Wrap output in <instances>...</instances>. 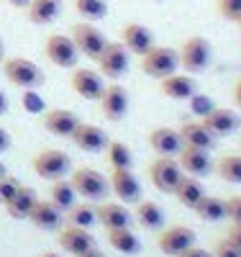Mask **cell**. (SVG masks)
Instances as JSON below:
<instances>
[{"label": "cell", "mask_w": 241, "mask_h": 257, "mask_svg": "<svg viewBox=\"0 0 241 257\" xmlns=\"http://www.w3.org/2000/svg\"><path fill=\"white\" fill-rule=\"evenodd\" d=\"M3 75L11 85L21 90H36L44 85V72L41 67L29 59V57H11V59H3Z\"/></svg>", "instance_id": "6da1fadb"}, {"label": "cell", "mask_w": 241, "mask_h": 257, "mask_svg": "<svg viewBox=\"0 0 241 257\" xmlns=\"http://www.w3.org/2000/svg\"><path fill=\"white\" fill-rule=\"evenodd\" d=\"M70 183L75 193L82 196L85 201H103L108 196V190H111V183L105 180V175L93 167H77L70 175Z\"/></svg>", "instance_id": "7a4b0ae2"}, {"label": "cell", "mask_w": 241, "mask_h": 257, "mask_svg": "<svg viewBox=\"0 0 241 257\" xmlns=\"http://www.w3.org/2000/svg\"><path fill=\"white\" fill-rule=\"evenodd\" d=\"M180 70V57L174 49L169 47H151L146 54H141V72L146 77H154V80H162L172 72Z\"/></svg>", "instance_id": "3957f363"}, {"label": "cell", "mask_w": 241, "mask_h": 257, "mask_svg": "<svg viewBox=\"0 0 241 257\" xmlns=\"http://www.w3.org/2000/svg\"><path fill=\"white\" fill-rule=\"evenodd\" d=\"M72 170V160L70 155H64L62 149H41L34 157V173L44 180H62L67 178Z\"/></svg>", "instance_id": "277c9868"}, {"label": "cell", "mask_w": 241, "mask_h": 257, "mask_svg": "<svg viewBox=\"0 0 241 257\" xmlns=\"http://www.w3.org/2000/svg\"><path fill=\"white\" fill-rule=\"evenodd\" d=\"M44 54L52 64L64 70H75L77 62H80V49L75 47L72 36H64V34H52L44 44Z\"/></svg>", "instance_id": "5b68a950"}, {"label": "cell", "mask_w": 241, "mask_h": 257, "mask_svg": "<svg viewBox=\"0 0 241 257\" xmlns=\"http://www.w3.org/2000/svg\"><path fill=\"white\" fill-rule=\"evenodd\" d=\"M177 57H180V67L187 70L190 75L203 72L208 67V62H210V44H208V39H203V36L185 39L180 52H177Z\"/></svg>", "instance_id": "8992f818"}, {"label": "cell", "mask_w": 241, "mask_h": 257, "mask_svg": "<svg viewBox=\"0 0 241 257\" xmlns=\"http://www.w3.org/2000/svg\"><path fill=\"white\" fill-rule=\"evenodd\" d=\"M182 167L177 162V157H157L149 167V180L157 190L162 193H174L177 183L182 180Z\"/></svg>", "instance_id": "52a82bcc"}, {"label": "cell", "mask_w": 241, "mask_h": 257, "mask_svg": "<svg viewBox=\"0 0 241 257\" xmlns=\"http://www.w3.org/2000/svg\"><path fill=\"white\" fill-rule=\"evenodd\" d=\"M72 41H75V47L80 49V57H87V59H98L108 44V39L103 36L100 29H95L93 24H87V21H82V24H75L72 26Z\"/></svg>", "instance_id": "ba28073f"}, {"label": "cell", "mask_w": 241, "mask_h": 257, "mask_svg": "<svg viewBox=\"0 0 241 257\" xmlns=\"http://www.w3.org/2000/svg\"><path fill=\"white\" fill-rule=\"evenodd\" d=\"M98 62V70L100 75H105L108 80L118 82L126 72H128V52L121 41H108L103 54L95 59Z\"/></svg>", "instance_id": "9c48e42d"}, {"label": "cell", "mask_w": 241, "mask_h": 257, "mask_svg": "<svg viewBox=\"0 0 241 257\" xmlns=\"http://www.w3.org/2000/svg\"><path fill=\"white\" fill-rule=\"evenodd\" d=\"M195 244V231L190 226L182 224H174L167 229H159V237H157V247L162 254L167 257H177L180 252H185L187 247Z\"/></svg>", "instance_id": "30bf717a"}, {"label": "cell", "mask_w": 241, "mask_h": 257, "mask_svg": "<svg viewBox=\"0 0 241 257\" xmlns=\"http://www.w3.org/2000/svg\"><path fill=\"white\" fill-rule=\"evenodd\" d=\"M98 103H100V113L105 116V121H111V123L123 121L126 113H128V93L118 82L105 85V90H103Z\"/></svg>", "instance_id": "8fae6325"}, {"label": "cell", "mask_w": 241, "mask_h": 257, "mask_svg": "<svg viewBox=\"0 0 241 257\" xmlns=\"http://www.w3.org/2000/svg\"><path fill=\"white\" fill-rule=\"evenodd\" d=\"M70 139H72V144H75L77 149H82V152H87V155L105 152L108 142H111L100 126H95V123H82V121H80V126L75 128V134H72Z\"/></svg>", "instance_id": "7c38bea8"}, {"label": "cell", "mask_w": 241, "mask_h": 257, "mask_svg": "<svg viewBox=\"0 0 241 257\" xmlns=\"http://www.w3.org/2000/svg\"><path fill=\"white\" fill-rule=\"evenodd\" d=\"M108 183H111V190L116 193V198L123 201L126 206L141 201V183L131 170H111Z\"/></svg>", "instance_id": "4fadbf2b"}, {"label": "cell", "mask_w": 241, "mask_h": 257, "mask_svg": "<svg viewBox=\"0 0 241 257\" xmlns=\"http://www.w3.org/2000/svg\"><path fill=\"white\" fill-rule=\"evenodd\" d=\"M57 239H59V247L67 252V254H72V257H80V254H85L87 249L95 247L93 234L87 231V229H82V226H72V224L62 226Z\"/></svg>", "instance_id": "5bb4252c"}, {"label": "cell", "mask_w": 241, "mask_h": 257, "mask_svg": "<svg viewBox=\"0 0 241 257\" xmlns=\"http://www.w3.org/2000/svg\"><path fill=\"white\" fill-rule=\"evenodd\" d=\"M121 44L126 47V52H134V54H146L151 47H154V34H151L144 24H126L121 29Z\"/></svg>", "instance_id": "9a60e30c"}, {"label": "cell", "mask_w": 241, "mask_h": 257, "mask_svg": "<svg viewBox=\"0 0 241 257\" xmlns=\"http://www.w3.org/2000/svg\"><path fill=\"white\" fill-rule=\"evenodd\" d=\"M41 121H44V128H47L49 134L64 137V139H70L75 134V128L80 126V118L72 111H64V108H49V111H44Z\"/></svg>", "instance_id": "2e32d148"}, {"label": "cell", "mask_w": 241, "mask_h": 257, "mask_svg": "<svg viewBox=\"0 0 241 257\" xmlns=\"http://www.w3.org/2000/svg\"><path fill=\"white\" fill-rule=\"evenodd\" d=\"M200 123L208 128L213 137H228V134L238 132L241 118H238L233 111H228V108H210V111L200 118Z\"/></svg>", "instance_id": "e0dca14e"}, {"label": "cell", "mask_w": 241, "mask_h": 257, "mask_svg": "<svg viewBox=\"0 0 241 257\" xmlns=\"http://www.w3.org/2000/svg\"><path fill=\"white\" fill-rule=\"evenodd\" d=\"M177 162L182 167V173L192 175V178H205L213 170L210 155L205 152V149H195V147H182L180 155H177Z\"/></svg>", "instance_id": "ac0fdd59"}, {"label": "cell", "mask_w": 241, "mask_h": 257, "mask_svg": "<svg viewBox=\"0 0 241 257\" xmlns=\"http://www.w3.org/2000/svg\"><path fill=\"white\" fill-rule=\"evenodd\" d=\"M72 90L85 100H100V95L105 90L103 75L95 70H75L72 72Z\"/></svg>", "instance_id": "d6986e66"}, {"label": "cell", "mask_w": 241, "mask_h": 257, "mask_svg": "<svg viewBox=\"0 0 241 257\" xmlns=\"http://www.w3.org/2000/svg\"><path fill=\"white\" fill-rule=\"evenodd\" d=\"M149 144L159 157H177L180 149H182L180 132L177 128H169V126H157L154 132L149 134Z\"/></svg>", "instance_id": "ffe728a7"}, {"label": "cell", "mask_w": 241, "mask_h": 257, "mask_svg": "<svg viewBox=\"0 0 241 257\" xmlns=\"http://www.w3.org/2000/svg\"><path fill=\"white\" fill-rule=\"evenodd\" d=\"M159 90L164 98H172V100H187L195 95V90H198V85H195V80L190 75H182V72H172L167 77L159 80Z\"/></svg>", "instance_id": "44dd1931"}, {"label": "cell", "mask_w": 241, "mask_h": 257, "mask_svg": "<svg viewBox=\"0 0 241 257\" xmlns=\"http://www.w3.org/2000/svg\"><path fill=\"white\" fill-rule=\"evenodd\" d=\"M62 219H64V211L57 208L52 201H41V198L36 201L31 216H29V221H31L36 229H41V231H54V229H59V226H62Z\"/></svg>", "instance_id": "7402d4cb"}, {"label": "cell", "mask_w": 241, "mask_h": 257, "mask_svg": "<svg viewBox=\"0 0 241 257\" xmlns=\"http://www.w3.org/2000/svg\"><path fill=\"white\" fill-rule=\"evenodd\" d=\"M180 139H182V147H195V149H205V152H210V149L215 147V137L208 132V128L200 123V121H185L180 128Z\"/></svg>", "instance_id": "603a6c76"}, {"label": "cell", "mask_w": 241, "mask_h": 257, "mask_svg": "<svg viewBox=\"0 0 241 257\" xmlns=\"http://www.w3.org/2000/svg\"><path fill=\"white\" fill-rule=\"evenodd\" d=\"M36 201H39L36 190H34L31 185H21V190L6 203V211H8V216L16 219V221H24V219L29 221L31 211H34V206H36Z\"/></svg>", "instance_id": "cb8c5ba5"}, {"label": "cell", "mask_w": 241, "mask_h": 257, "mask_svg": "<svg viewBox=\"0 0 241 257\" xmlns=\"http://www.w3.org/2000/svg\"><path fill=\"white\" fill-rule=\"evenodd\" d=\"M62 16V0H31L26 8V18L36 26H49Z\"/></svg>", "instance_id": "d4e9b609"}, {"label": "cell", "mask_w": 241, "mask_h": 257, "mask_svg": "<svg viewBox=\"0 0 241 257\" xmlns=\"http://www.w3.org/2000/svg\"><path fill=\"white\" fill-rule=\"evenodd\" d=\"M98 213V224H103L105 229H118V226H131V213L123 203H111L103 201L95 206Z\"/></svg>", "instance_id": "484cf974"}, {"label": "cell", "mask_w": 241, "mask_h": 257, "mask_svg": "<svg viewBox=\"0 0 241 257\" xmlns=\"http://www.w3.org/2000/svg\"><path fill=\"white\" fill-rule=\"evenodd\" d=\"M108 234V244H111L116 252H121V254H139V249H141V242H139V237L134 234V229L131 226H118V229H105Z\"/></svg>", "instance_id": "4316f807"}, {"label": "cell", "mask_w": 241, "mask_h": 257, "mask_svg": "<svg viewBox=\"0 0 241 257\" xmlns=\"http://www.w3.org/2000/svg\"><path fill=\"white\" fill-rule=\"evenodd\" d=\"M172 196L180 201V206H185V208H195V206H198V201L205 196V190H203V185H200L198 178L182 175V180L177 183V188H174Z\"/></svg>", "instance_id": "83f0119b"}, {"label": "cell", "mask_w": 241, "mask_h": 257, "mask_svg": "<svg viewBox=\"0 0 241 257\" xmlns=\"http://www.w3.org/2000/svg\"><path fill=\"white\" fill-rule=\"evenodd\" d=\"M134 216H136V221H139L144 229H149V231H159V229L164 226V211H162V206L154 203V201H139Z\"/></svg>", "instance_id": "f1b7e54d"}, {"label": "cell", "mask_w": 241, "mask_h": 257, "mask_svg": "<svg viewBox=\"0 0 241 257\" xmlns=\"http://www.w3.org/2000/svg\"><path fill=\"white\" fill-rule=\"evenodd\" d=\"M192 211H195V216H198L200 221H221V219H226V201L205 193Z\"/></svg>", "instance_id": "f546056e"}, {"label": "cell", "mask_w": 241, "mask_h": 257, "mask_svg": "<svg viewBox=\"0 0 241 257\" xmlns=\"http://www.w3.org/2000/svg\"><path fill=\"white\" fill-rule=\"evenodd\" d=\"M105 160L111 165V170H131L134 167V152L123 142H108L105 147Z\"/></svg>", "instance_id": "4dcf8cb0"}, {"label": "cell", "mask_w": 241, "mask_h": 257, "mask_svg": "<svg viewBox=\"0 0 241 257\" xmlns=\"http://www.w3.org/2000/svg\"><path fill=\"white\" fill-rule=\"evenodd\" d=\"M49 201L57 206V208H62L64 213H67L72 206H75V201H77V193H75V188H72V183L70 180H54L52 183V190H49Z\"/></svg>", "instance_id": "1f68e13d"}, {"label": "cell", "mask_w": 241, "mask_h": 257, "mask_svg": "<svg viewBox=\"0 0 241 257\" xmlns=\"http://www.w3.org/2000/svg\"><path fill=\"white\" fill-rule=\"evenodd\" d=\"M75 11L82 21L95 24L108 16V0H75Z\"/></svg>", "instance_id": "d6a6232c"}, {"label": "cell", "mask_w": 241, "mask_h": 257, "mask_svg": "<svg viewBox=\"0 0 241 257\" xmlns=\"http://www.w3.org/2000/svg\"><path fill=\"white\" fill-rule=\"evenodd\" d=\"M215 173L221 175V180L241 185V155H226L218 160L215 165Z\"/></svg>", "instance_id": "836d02e7"}, {"label": "cell", "mask_w": 241, "mask_h": 257, "mask_svg": "<svg viewBox=\"0 0 241 257\" xmlns=\"http://www.w3.org/2000/svg\"><path fill=\"white\" fill-rule=\"evenodd\" d=\"M67 221L72 226H82V229H90L95 221H98V213H95V206L90 203H75L70 211H67Z\"/></svg>", "instance_id": "e575fe53"}, {"label": "cell", "mask_w": 241, "mask_h": 257, "mask_svg": "<svg viewBox=\"0 0 241 257\" xmlns=\"http://www.w3.org/2000/svg\"><path fill=\"white\" fill-rule=\"evenodd\" d=\"M21 190V180L18 178H13V175H3V178H0V203H8L13 196H16V193Z\"/></svg>", "instance_id": "d590c367"}, {"label": "cell", "mask_w": 241, "mask_h": 257, "mask_svg": "<svg viewBox=\"0 0 241 257\" xmlns=\"http://www.w3.org/2000/svg\"><path fill=\"white\" fill-rule=\"evenodd\" d=\"M218 13L236 24V18L241 16V0H218Z\"/></svg>", "instance_id": "8d00e7d4"}, {"label": "cell", "mask_w": 241, "mask_h": 257, "mask_svg": "<svg viewBox=\"0 0 241 257\" xmlns=\"http://www.w3.org/2000/svg\"><path fill=\"white\" fill-rule=\"evenodd\" d=\"M226 216L231 219V224H241V196L226 201Z\"/></svg>", "instance_id": "74e56055"}, {"label": "cell", "mask_w": 241, "mask_h": 257, "mask_svg": "<svg viewBox=\"0 0 241 257\" xmlns=\"http://www.w3.org/2000/svg\"><path fill=\"white\" fill-rule=\"evenodd\" d=\"M213 257H241V252L228 239H221V242L215 244V249H213Z\"/></svg>", "instance_id": "f35d334b"}, {"label": "cell", "mask_w": 241, "mask_h": 257, "mask_svg": "<svg viewBox=\"0 0 241 257\" xmlns=\"http://www.w3.org/2000/svg\"><path fill=\"white\" fill-rule=\"evenodd\" d=\"M226 239L241 252V224H231L228 226V234H226Z\"/></svg>", "instance_id": "ab89813d"}, {"label": "cell", "mask_w": 241, "mask_h": 257, "mask_svg": "<svg viewBox=\"0 0 241 257\" xmlns=\"http://www.w3.org/2000/svg\"><path fill=\"white\" fill-rule=\"evenodd\" d=\"M177 257H213V252H208V249H203V247H187L185 252H180Z\"/></svg>", "instance_id": "60d3db41"}, {"label": "cell", "mask_w": 241, "mask_h": 257, "mask_svg": "<svg viewBox=\"0 0 241 257\" xmlns=\"http://www.w3.org/2000/svg\"><path fill=\"white\" fill-rule=\"evenodd\" d=\"M8 149H11V134L6 132L3 126H0V155L8 152Z\"/></svg>", "instance_id": "b9f144b4"}, {"label": "cell", "mask_w": 241, "mask_h": 257, "mask_svg": "<svg viewBox=\"0 0 241 257\" xmlns=\"http://www.w3.org/2000/svg\"><path fill=\"white\" fill-rule=\"evenodd\" d=\"M8 111H11V100H8V95L3 90H0V116H6Z\"/></svg>", "instance_id": "7bdbcfd3"}, {"label": "cell", "mask_w": 241, "mask_h": 257, "mask_svg": "<svg viewBox=\"0 0 241 257\" xmlns=\"http://www.w3.org/2000/svg\"><path fill=\"white\" fill-rule=\"evenodd\" d=\"M231 95H233V103L241 108V77L236 80V85H233V93H231Z\"/></svg>", "instance_id": "ee69618b"}, {"label": "cell", "mask_w": 241, "mask_h": 257, "mask_svg": "<svg viewBox=\"0 0 241 257\" xmlns=\"http://www.w3.org/2000/svg\"><path fill=\"white\" fill-rule=\"evenodd\" d=\"M8 3H11L13 8H21V11H26V8H29V3H31V0H8Z\"/></svg>", "instance_id": "f6af8a7d"}, {"label": "cell", "mask_w": 241, "mask_h": 257, "mask_svg": "<svg viewBox=\"0 0 241 257\" xmlns=\"http://www.w3.org/2000/svg\"><path fill=\"white\" fill-rule=\"evenodd\" d=\"M80 257H105V254H103L98 247H93V249H87V252H85V254H80Z\"/></svg>", "instance_id": "bcb514c9"}, {"label": "cell", "mask_w": 241, "mask_h": 257, "mask_svg": "<svg viewBox=\"0 0 241 257\" xmlns=\"http://www.w3.org/2000/svg\"><path fill=\"white\" fill-rule=\"evenodd\" d=\"M39 257H59V254H57V252H41Z\"/></svg>", "instance_id": "7dc6e473"}, {"label": "cell", "mask_w": 241, "mask_h": 257, "mask_svg": "<svg viewBox=\"0 0 241 257\" xmlns=\"http://www.w3.org/2000/svg\"><path fill=\"white\" fill-rule=\"evenodd\" d=\"M3 52H6V47H3V39H0V62H3Z\"/></svg>", "instance_id": "c3c4849f"}, {"label": "cell", "mask_w": 241, "mask_h": 257, "mask_svg": "<svg viewBox=\"0 0 241 257\" xmlns=\"http://www.w3.org/2000/svg\"><path fill=\"white\" fill-rule=\"evenodd\" d=\"M6 173H8V170H6V165H3V162H0V178H3Z\"/></svg>", "instance_id": "681fc988"}, {"label": "cell", "mask_w": 241, "mask_h": 257, "mask_svg": "<svg viewBox=\"0 0 241 257\" xmlns=\"http://www.w3.org/2000/svg\"><path fill=\"white\" fill-rule=\"evenodd\" d=\"M236 24H238V26H241V16H238V18H236Z\"/></svg>", "instance_id": "f907efd6"}, {"label": "cell", "mask_w": 241, "mask_h": 257, "mask_svg": "<svg viewBox=\"0 0 241 257\" xmlns=\"http://www.w3.org/2000/svg\"><path fill=\"white\" fill-rule=\"evenodd\" d=\"M154 3H162V0H154Z\"/></svg>", "instance_id": "816d5d0a"}]
</instances>
